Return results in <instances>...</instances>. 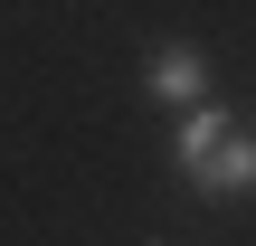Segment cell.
I'll list each match as a JSON object with an SVG mask.
<instances>
[{
	"mask_svg": "<svg viewBox=\"0 0 256 246\" xmlns=\"http://www.w3.org/2000/svg\"><path fill=\"white\" fill-rule=\"evenodd\" d=\"M209 199H256V123H228L218 142H209V161L190 171Z\"/></svg>",
	"mask_w": 256,
	"mask_h": 246,
	"instance_id": "cell-1",
	"label": "cell"
},
{
	"mask_svg": "<svg viewBox=\"0 0 256 246\" xmlns=\"http://www.w3.org/2000/svg\"><path fill=\"white\" fill-rule=\"evenodd\" d=\"M142 85H152V95H162V104L180 114V104H200V95H209V57L171 38V47H152V66H142Z\"/></svg>",
	"mask_w": 256,
	"mask_h": 246,
	"instance_id": "cell-2",
	"label": "cell"
},
{
	"mask_svg": "<svg viewBox=\"0 0 256 246\" xmlns=\"http://www.w3.org/2000/svg\"><path fill=\"white\" fill-rule=\"evenodd\" d=\"M228 123H238V114H218L209 95H200V104H180V133H171V161H180V171H200V161H209V142H218Z\"/></svg>",
	"mask_w": 256,
	"mask_h": 246,
	"instance_id": "cell-3",
	"label": "cell"
},
{
	"mask_svg": "<svg viewBox=\"0 0 256 246\" xmlns=\"http://www.w3.org/2000/svg\"><path fill=\"white\" fill-rule=\"evenodd\" d=\"M152 246H162V237H152Z\"/></svg>",
	"mask_w": 256,
	"mask_h": 246,
	"instance_id": "cell-4",
	"label": "cell"
}]
</instances>
